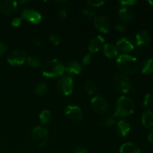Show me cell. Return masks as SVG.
Returning a JSON list of instances; mask_svg holds the SVG:
<instances>
[{
    "label": "cell",
    "mask_w": 153,
    "mask_h": 153,
    "mask_svg": "<svg viewBox=\"0 0 153 153\" xmlns=\"http://www.w3.org/2000/svg\"><path fill=\"white\" fill-rule=\"evenodd\" d=\"M117 67L122 74L128 76L137 73L139 69V64L137 58L131 55H120L118 56L116 61Z\"/></svg>",
    "instance_id": "1"
},
{
    "label": "cell",
    "mask_w": 153,
    "mask_h": 153,
    "mask_svg": "<svg viewBox=\"0 0 153 153\" xmlns=\"http://www.w3.org/2000/svg\"><path fill=\"white\" fill-rule=\"evenodd\" d=\"M64 66L58 59L46 61L42 67V73L47 78H55L64 74Z\"/></svg>",
    "instance_id": "2"
},
{
    "label": "cell",
    "mask_w": 153,
    "mask_h": 153,
    "mask_svg": "<svg viewBox=\"0 0 153 153\" xmlns=\"http://www.w3.org/2000/svg\"><path fill=\"white\" fill-rule=\"evenodd\" d=\"M134 111V104L128 97H121L117 101L116 111L114 116L119 117H128Z\"/></svg>",
    "instance_id": "3"
},
{
    "label": "cell",
    "mask_w": 153,
    "mask_h": 153,
    "mask_svg": "<svg viewBox=\"0 0 153 153\" xmlns=\"http://www.w3.org/2000/svg\"><path fill=\"white\" fill-rule=\"evenodd\" d=\"M114 86L121 94H126L131 90V82L126 75L116 74L113 79Z\"/></svg>",
    "instance_id": "4"
},
{
    "label": "cell",
    "mask_w": 153,
    "mask_h": 153,
    "mask_svg": "<svg viewBox=\"0 0 153 153\" xmlns=\"http://www.w3.org/2000/svg\"><path fill=\"white\" fill-rule=\"evenodd\" d=\"M48 131L43 126H37L32 130L31 139L38 147H43L48 140Z\"/></svg>",
    "instance_id": "5"
},
{
    "label": "cell",
    "mask_w": 153,
    "mask_h": 153,
    "mask_svg": "<svg viewBox=\"0 0 153 153\" xmlns=\"http://www.w3.org/2000/svg\"><path fill=\"white\" fill-rule=\"evenodd\" d=\"M58 91L64 95H70L74 88V82L70 76H62L58 82Z\"/></svg>",
    "instance_id": "6"
},
{
    "label": "cell",
    "mask_w": 153,
    "mask_h": 153,
    "mask_svg": "<svg viewBox=\"0 0 153 153\" xmlns=\"http://www.w3.org/2000/svg\"><path fill=\"white\" fill-rule=\"evenodd\" d=\"M91 105L95 111L100 114L105 113L109 109L108 102L105 97L101 96H97L93 98L91 100Z\"/></svg>",
    "instance_id": "7"
},
{
    "label": "cell",
    "mask_w": 153,
    "mask_h": 153,
    "mask_svg": "<svg viewBox=\"0 0 153 153\" xmlns=\"http://www.w3.org/2000/svg\"><path fill=\"white\" fill-rule=\"evenodd\" d=\"M22 19H25L31 23L37 25L42 20V15L37 10L31 8H25L21 13Z\"/></svg>",
    "instance_id": "8"
},
{
    "label": "cell",
    "mask_w": 153,
    "mask_h": 153,
    "mask_svg": "<svg viewBox=\"0 0 153 153\" xmlns=\"http://www.w3.org/2000/svg\"><path fill=\"white\" fill-rule=\"evenodd\" d=\"M26 54L21 50H14L8 55L7 61L11 66L22 65L26 61Z\"/></svg>",
    "instance_id": "9"
},
{
    "label": "cell",
    "mask_w": 153,
    "mask_h": 153,
    "mask_svg": "<svg viewBox=\"0 0 153 153\" xmlns=\"http://www.w3.org/2000/svg\"><path fill=\"white\" fill-rule=\"evenodd\" d=\"M94 25L102 33H108L111 30V21L107 16L100 15L94 18Z\"/></svg>",
    "instance_id": "10"
},
{
    "label": "cell",
    "mask_w": 153,
    "mask_h": 153,
    "mask_svg": "<svg viewBox=\"0 0 153 153\" xmlns=\"http://www.w3.org/2000/svg\"><path fill=\"white\" fill-rule=\"evenodd\" d=\"M116 47L117 50L124 53H129L134 49V44L132 40L126 37H120L117 40Z\"/></svg>",
    "instance_id": "11"
},
{
    "label": "cell",
    "mask_w": 153,
    "mask_h": 153,
    "mask_svg": "<svg viewBox=\"0 0 153 153\" xmlns=\"http://www.w3.org/2000/svg\"><path fill=\"white\" fill-rule=\"evenodd\" d=\"M18 8V2L11 0H5L0 3V12L2 14L9 16L15 13Z\"/></svg>",
    "instance_id": "12"
},
{
    "label": "cell",
    "mask_w": 153,
    "mask_h": 153,
    "mask_svg": "<svg viewBox=\"0 0 153 153\" xmlns=\"http://www.w3.org/2000/svg\"><path fill=\"white\" fill-rule=\"evenodd\" d=\"M66 116L69 119L74 121H80L83 118L82 111L79 106L76 105H68L66 107L64 110Z\"/></svg>",
    "instance_id": "13"
},
{
    "label": "cell",
    "mask_w": 153,
    "mask_h": 153,
    "mask_svg": "<svg viewBox=\"0 0 153 153\" xmlns=\"http://www.w3.org/2000/svg\"><path fill=\"white\" fill-rule=\"evenodd\" d=\"M105 46V39L102 36L97 35L93 37L88 44V49L91 54L102 49Z\"/></svg>",
    "instance_id": "14"
},
{
    "label": "cell",
    "mask_w": 153,
    "mask_h": 153,
    "mask_svg": "<svg viewBox=\"0 0 153 153\" xmlns=\"http://www.w3.org/2000/svg\"><path fill=\"white\" fill-rule=\"evenodd\" d=\"M82 66L79 64L78 61H72L67 63V65L64 67V70L67 72L68 74L73 75H79L82 72Z\"/></svg>",
    "instance_id": "15"
},
{
    "label": "cell",
    "mask_w": 153,
    "mask_h": 153,
    "mask_svg": "<svg viewBox=\"0 0 153 153\" xmlns=\"http://www.w3.org/2000/svg\"><path fill=\"white\" fill-rule=\"evenodd\" d=\"M130 131V124L126 120H121L117 123L116 132L120 136L125 137Z\"/></svg>",
    "instance_id": "16"
},
{
    "label": "cell",
    "mask_w": 153,
    "mask_h": 153,
    "mask_svg": "<svg viewBox=\"0 0 153 153\" xmlns=\"http://www.w3.org/2000/svg\"><path fill=\"white\" fill-rule=\"evenodd\" d=\"M150 41V35L146 30L140 31L136 34V43L138 46H144Z\"/></svg>",
    "instance_id": "17"
},
{
    "label": "cell",
    "mask_w": 153,
    "mask_h": 153,
    "mask_svg": "<svg viewBox=\"0 0 153 153\" xmlns=\"http://www.w3.org/2000/svg\"><path fill=\"white\" fill-rule=\"evenodd\" d=\"M120 18L124 22H129L133 19V13L129 8L126 7H122L119 10Z\"/></svg>",
    "instance_id": "18"
},
{
    "label": "cell",
    "mask_w": 153,
    "mask_h": 153,
    "mask_svg": "<svg viewBox=\"0 0 153 153\" xmlns=\"http://www.w3.org/2000/svg\"><path fill=\"white\" fill-rule=\"evenodd\" d=\"M103 50H104L105 55L109 58H116L118 55V53H119L116 46L110 43L105 44L104 47H103Z\"/></svg>",
    "instance_id": "19"
},
{
    "label": "cell",
    "mask_w": 153,
    "mask_h": 153,
    "mask_svg": "<svg viewBox=\"0 0 153 153\" xmlns=\"http://www.w3.org/2000/svg\"><path fill=\"white\" fill-rule=\"evenodd\" d=\"M120 153H140V150L137 145L128 142L120 146Z\"/></svg>",
    "instance_id": "20"
},
{
    "label": "cell",
    "mask_w": 153,
    "mask_h": 153,
    "mask_svg": "<svg viewBox=\"0 0 153 153\" xmlns=\"http://www.w3.org/2000/svg\"><path fill=\"white\" fill-rule=\"evenodd\" d=\"M142 123L146 128L153 126V113L151 111H146L142 115Z\"/></svg>",
    "instance_id": "21"
},
{
    "label": "cell",
    "mask_w": 153,
    "mask_h": 153,
    "mask_svg": "<svg viewBox=\"0 0 153 153\" xmlns=\"http://www.w3.org/2000/svg\"><path fill=\"white\" fill-rule=\"evenodd\" d=\"M141 72L143 74L153 73V58H147L142 62Z\"/></svg>",
    "instance_id": "22"
},
{
    "label": "cell",
    "mask_w": 153,
    "mask_h": 153,
    "mask_svg": "<svg viewBox=\"0 0 153 153\" xmlns=\"http://www.w3.org/2000/svg\"><path fill=\"white\" fill-rule=\"evenodd\" d=\"M52 119V114L51 112L48 110H44L40 113L39 116V120L42 125H47Z\"/></svg>",
    "instance_id": "23"
},
{
    "label": "cell",
    "mask_w": 153,
    "mask_h": 153,
    "mask_svg": "<svg viewBox=\"0 0 153 153\" xmlns=\"http://www.w3.org/2000/svg\"><path fill=\"white\" fill-rule=\"evenodd\" d=\"M116 123V119H115V116H111L107 117L106 118L103 119L102 122L100 123V126L102 128H110L112 126H114Z\"/></svg>",
    "instance_id": "24"
},
{
    "label": "cell",
    "mask_w": 153,
    "mask_h": 153,
    "mask_svg": "<svg viewBox=\"0 0 153 153\" xmlns=\"http://www.w3.org/2000/svg\"><path fill=\"white\" fill-rule=\"evenodd\" d=\"M85 90L88 94L93 95L97 91V85L91 81H87L85 83Z\"/></svg>",
    "instance_id": "25"
},
{
    "label": "cell",
    "mask_w": 153,
    "mask_h": 153,
    "mask_svg": "<svg viewBox=\"0 0 153 153\" xmlns=\"http://www.w3.org/2000/svg\"><path fill=\"white\" fill-rule=\"evenodd\" d=\"M27 62L28 65L31 67H38L41 64V60L37 56H30L27 58Z\"/></svg>",
    "instance_id": "26"
},
{
    "label": "cell",
    "mask_w": 153,
    "mask_h": 153,
    "mask_svg": "<svg viewBox=\"0 0 153 153\" xmlns=\"http://www.w3.org/2000/svg\"><path fill=\"white\" fill-rule=\"evenodd\" d=\"M47 91V85L45 82L38 84L35 88V94L37 96H43Z\"/></svg>",
    "instance_id": "27"
},
{
    "label": "cell",
    "mask_w": 153,
    "mask_h": 153,
    "mask_svg": "<svg viewBox=\"0 0 153 153\" xmlns=\"http://www.w3.org/2000/svg\"><path fill=\"white\" fill-rule=\"evenodd\" d=\"M143 106L146 108H150L153 107V94H149L145 96L144 100H143Z\"/></svg>",
    "instance_id": "28"
},
{
    "label": "cell",
    "mask_w": 153,
    "mask_h": 153,
    "mask_svg": "<svg viewBox=\"0 0 153 153\" xmlns=\"http://www.w3.org/2000/svg\"><path fill=\"white\" fill-rule=\"evenodd\" d=\"M82 13L85 16L89 18V19H91V18H95L96 17L95 13H94V12L92 10H91V9H89V8H83V9H82Z\"/></svg>",
    "instance_id": "29"
},
{
    "label": "cell",
    "mask_w": 153,
    "mask_h": 153,
    "mask_svg": "<svg viewBox=\"0 0 153 153\" xmlns=\"http://www.w3.org/2000/svg\"><path fill=\"white\" fill-rule=\"evenodd\" d=\"M49 40H50V42H52L54 45H55V46L59 45L61 42V37H60V36L55 34H52L49 36Z\"/></svg>",
    "instance_id": "30"
},
{
    "label": "cell",
    "mask_w": 153,
    "mask_h": 153,
    "mask_svg": "<svg viewBox=\"0 0 153 153\" xmlns=\"http://www.w3.org/2000/svg\"><path fill=\"white\" fill-rule=\"evenodd\" d=\"M105 2V1H103V0H88V1H87V3L88 4L94 6V7H100L102 4H104Z\"/></svg>",
    "instance_id": "31"
},
{
    "label": "cell",
    "mask_w": 153,
    "mask_h": 153,
    "mask_svg": "<svg viewBox=\"0 0 153 153\" xmlns=\"http://www.w3.org/2000/svg\"><path fill=\"white\" fill-rule=\"evenodd\" d=\"M91 58H92V54H87V55H85V56L83 57V58H82V64H83L84 65L89 64L91 61Z\"/></svg>",
    "instance_id": "32"
},
{
    "label": "cell",
    "mask_w": 153,
    "mask_h": 153,
    "mask_svg": "<svg viewBox=\"0 0 153 153\" xmlns=\"http://www.w3.org/2000/svg\"><path fill=\"white\" fill-rule=\"evenodd\" d=\"M119 2L120 3L123 7H125V6L133 5V4H134L137 2V1H135V0H121Z\"/></svg>",
    "instance_id": "33"
},
{
    "label": "cell",
    "mask_w": 153,
    "mask_h": 153,
    "mask_svg": "<svg viewBox=\"0 0 153 153\" xmlns=\"http://www.w3.org/2000/svg\"><path fill=\"white\" fill-rule=\"evenodd\" d=\"M75 153H87L88 152V148L85 146H78L76 147L74 150Z\"/></svg>",
    "instance_id": "34"
},
{
    "label": "cell",
    "mask_w": 153,
    "mask_h": 153,
    "mask_svg": "<svg viewBox=\"0 0 153 153\" xmlns=\"http://www.w3.org/2000/svg\"><path fill=\"white\" fill-rule=\"evenodd\" d=\"M7 46L4 43L0 41V56H2L7 52Z\"/></svg>",
    "instance_id": "35"
},
{
    "label": "cell",
    "mask_w": 153,
    "mask_h": 153,
    "mask_svg": "<svg viewBox=\"0 0 153 153\" xmlns=\"http://www.w3.org/2000/svg\"><path fill=\"white\" fill-rule=\"evenodd\" d=\"M21 22H22V19L19 17H15L12 19L11 21V25L13 27H18L21 25Z\"/></svg>",
    "instance_id": "36"
},
{
    "label": "cell",
    "mask_w": 153,
    "mask_h": 153,
    "mask_svg": "<svg viewBox=\"0 0 153 153\" xmlns=\"http://www.w3.org/2000/svg\"><path fill=\"white\" fill-rule=\"evenodd\" d=\"M67 16V13L66 10L64 9H61L59 12H58V17L60 19H65Z\"/></svg>",
    "instance_id": "37"
},
{
    "label": "cell",
    "mask_w": 153,
    "mask_h": 153,
    "mask_svg": "<svg viewBox=\"0 0 153 153\" xmlns=\"http://www.w3.org/2000/svg\"><path fill=\"white\" fill-rule=\"evenodd\" d=\"M115 28H116L117 31H118V32H124L126 30V27L124 26L123 24H120V23H118L116 25H115Z\"/></svg>",
    "instance_id": "38"
},
{
    "label": "cell",
    "mask_w": 153,
    "mask_h": 153,
    "mask_svg": "<svg viewBox=\"0 0 153 153\" xmlns=\"http://www.w3.org/2000/svg\"><path fill=\"white\" fill-rule=\"evenodd\" d=\"M32 43L34 46H36V47H40L42 46V41L40 39H34L32 41Z\"/></svg>",
    "instance_id": "39"
},
{
    "label": "cell",
    "mask_w": 153,
    "mask_h": 153,
    "mask_svg": "<svg viewBox=\"0 0 153 153\" xmlns=\"http://www.w3.org/2000/svg\"><path fill=\"white\" fill-rule=\"evenodd\" d=\"M148 140H149V141L150 142V143H153V130L149 133V136H148Z\"/></svg>",
    "instance_id": "40"
},
{
    "label": "cell",
    "mask_w": 153,
    "mask_h": 153,
    "mask_svg": "<svg viewBox=\"0 0 153 153\" xmlns=\"http://www.w3.org/2000/svg\"><path fill=\"white\" fill-rule=\"evenodd\" d=\"M18 4H27V3L29 2V1H24V0H22V1H17Z\"/></svg>",
    "instance_id": "41"
},
{
    "label": "cell",
    "mask_w": 153,
    "mask_h": 153,
    "mask_svg": "<svg viewBox=\"0 0 153 153\" xmlns=\"http://www.w3.org/2000/svg\"><path fill=\"white\" fill-rule=\"evenodd\" d=\"M148 3H149L151 6H153V1H148Z\"/></svg>",
    "instance_id": "42"
},
{
    "label": "cell",
    "mask_w": 153,
    "mask_h": 153,
    "mask_svg": "<svg viewBox=\"0 0 153 153\" xmlns=\"http://www.w3.org/2000/svg\"><path fill=\"white\" fill-rule=\"evenodd\" d=\"M66 1H56V2H58V3H64V2H66Z\"/></svg>",
    "instance_id": "43"
}]
</instances>
